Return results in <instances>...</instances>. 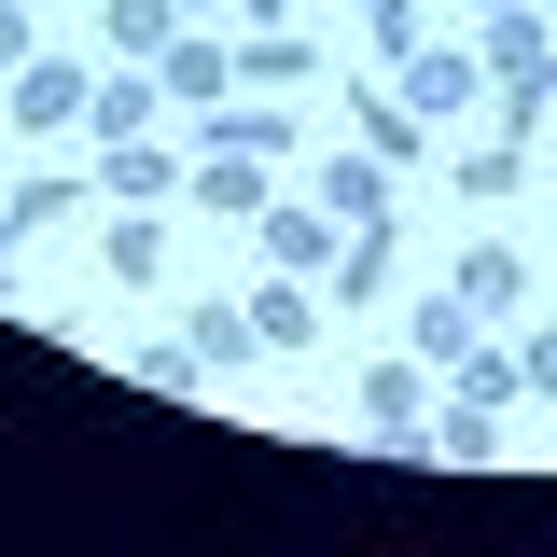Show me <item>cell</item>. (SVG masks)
I'll return each instance as SVG.
<instances>
[{
  "label": "cell",
  "mask_w": 557,
  "mask_h": 557,
  "mask_svg": "<svg viewBox=\"0 0 557 557\" xmlns=\"http://www.w3.org/2000/svg\"><path fill=\"white\" fill-rule=\"evenodd\" d=\"M391 84H405V112H418V126H460V112H487V57H460V42H418Z\"/></svg>",
  "instance_id": "cell-2"
},
{
  "label": "cell",
  "mask_w": 557,
  "mask_h": 557,
  "mask_svg": "<svg viewBox=\"0 0 557 557\" xmlns=\"http://www.w3.org/2000/svg\"><path fill=\"white\" fill-rule=\"evenodd\" d=\"M237 84H307V28H251L237 42Z\"/></svg>",
  "instance_id": "cell-23"
},
{
  "label": "cell",
  "mask_w": 557,
  "mask_h": 557,
  "mask_svg": "<svg viewBox=\"0 0 557 557\" xmlns=\"http://www.w3.org/2000/svg\"><path fill=\"white\" fill-rule=\"evenodd\" d=\"M182 196H196V209H223V223H265V153H251V139H209Z\"/></svg>",
  "instance_id": "cell-3"
},
{
  "label": "cell",
  "mask_w": 557,
  "mask_h": 557,
  "mask_svg": "<svg viewBox=\"0 0 557 557\" xmlns=\"http://www.w3.org/2000/svg\"><path fill=\"white\" fill-rule=\"evenodd\" d=\"M70 209H84V182H70V168H28V182L0 196V237H42V223H70Z\"/></svg>",
  "instance_id": "cell-15"
},
{
  "label": "cell",
  "mask_w": 557,
  "mask_h": 557,
  "mask_svg": "<svg viewBox=\"0 0 557 557\" xmlns=\"http://www.w3.org/2000/svg\"><path fill=\"white\" fill-rule=\"evenodd\" d=\"M516 182H530V139H474V153H460V196L474 209H502Z\"/></svg>",
  "instance_id": "cell-19"
},
{
  "label": "cell",
  "mask_w": 557,
  "mask_h": 557,
  "mask_svg": "<svg viewBox=\"0 0 557 557\" xmlns=\"http://www.w3.org/2000/svg\"><path fill=\"white\" fill-rule=\"evenodd\" d=\"M460 293H474L487 321H516V307H530V265H516V251L487 237V251H460Z\"/></svg>",
  "instance_id": "cell-18"
},
{
  "label": "cell",
  "mask_w": 557,
  "mask_h": 557,
  "mask_svg": "<svg viewBox=\"0 0 557 557\" xmlns=\"http://www.w3.org/2000/svg\"><path fill=\"white\" fill-rule=\"evenodd\" d=\"M446 376H460V405H487V418H502V405H516V391H530V376H516V348H460V362H446Z\"/></svg>",
  "instance_id": "cell-20"
},
{
  "label": "cell",
  "mask_w": 557,
  "mask_h": 557,
  "mask_svg": "<svg viewBox=\"0 0 557 557\" xmlns=\"http://www.w3.org/2000/svg\"><path fill=\"white\" fill-rule=\"evenodd\" d=\"M321 209L335 223H391V153H321Z\"/></svg>",
  "instance_id": "cell-10"
},
{
  "label": "cell",
  "mask_w": 557,
  "mask_h": 557,
  "mask_svg": "<svg viewBox=\"0 0 557 557\" xmlns=\"http://www.w3.org/2000/svg\"><path fill=\"white\" fill-rule=\"evenodd\" d=\"M126 376H139V391H209V348L168 321V335H139V348H126Z\"/></svg>",
  "instance_id": "cell-14"
},
{
  "label": "cell",
  "mask_w": 557,
  "mask_h": 557,
  "mask_svg": "<svg viewBox=\"0 0 557 557\" xmlns=\"http://www.w3.org/2000/svg\"><path fill=\"white\" fill-rule=\"evenodd\" d=\"M362 418H376V432H391V446H418V418H432V362H376V376H362Z\"/></svg>",
  "instance_id": "cell-9"
},
{
  "label": "cell",
  "mask_w": 557,
  "mask_h": 557,
  "mask_svg": "<svg viewBox=\"0 0 557 557\" xmlns=\"http://www.w3.org/2000/svg\"><path fill=\"white\" fill-rule=\"evenodd\" d=\"M153 70H168V112H223V84H237V57H223V42H196V28H182Z\"/></svg>",
  "instance_id": "cell-11"
},
{
  "label": "cell",
  "mask_w": 557,
  "mask_h": 557,
  "mask_svg": "<svg viewBox=\"0 0 557 557\" xmlns=\"http://www.w3.org/2000/svg\"><path fill=\"white\" fill-rule=\"evenodd\" d=\"M98 265H112V293H153V265H168V223H98Z\"/></svg>",
  "instance_id": "cell-16"
},
{
  "label": "cell",
  "mask_w": 557,
  "mask_h": 557,
  "mask_svg": "<svg viewBox=\"0 0 557 557\" xmlns=\"http://www.w3.org/2000/svg\"><path fill=\"white\" fill-rule=\"evenodd\" d=\"M487 335V307H474V293H460V278H446V293H418V307H405V348H418V362H432V376H446V362H460V348H474Z\"/></svg>",
  "instance_id": "cell-7"
},
{
  "label": "cell",
  "mask_w": 557,
  "mask_h": 557,
  "mask_svg": "<svg viewBox=\"0 0 557 557\" xmlns=\"http://www.w3.org/2000/svg\"><path fill=\"white\" fill-rule=\"evenodd\" d=\"M335 112L362 126V153H391V168H418V153H432V126L405 112V84H335Z\"/></svg>",
  "instance_id": "cell-4"
},
{
  "label": "cell",
  "mask_w": 557,
  "mask_h": 557,
  "mask_svg": "<svg viewBox=\"0 0 557 557\" xmlns=\"http://www.w3.org/2000/svg\"><path fill=\"white\" fill-rule=\"evenodd\" d=\"M182 335L209 348V376H237V362H251V307H223V293H196V307H182Z\"/></svg>",
  "instance_id": "cell-17"
},
{
  "label": "cell",
  "mask_w": 557,
  "mask_h": 557,
  "mask_svg": "<svg viewBox=\"0 0 557 557\" xmlns=\"http://www.w3.org/2000/svg\"><path fill=\"white\" fill-rule=\"evenodd\" d=\"M362 42H376L391 70H405L418 42H432V0H362Z\"/></svg>",
  "instance_id": "cell-22"
},
{
  "label": "cell",
  "mask_w": 557,
  "mask_h": 557,
  "mask_svg": "<svg viewBox=\"0 0 557 557\" xmlns=\"http://www.w3.org/2000/svg\"><path fill=\"white\" fill-rule=\"evenodd\" d=\"M14 98H0V126H28V139H57L98 112V70H70V57H28V70H0Z\"/></svg>",
  "instance_id": "cell-1"
},
{
  "label": "cell",
  "mask_w": 557,
  "mask_h": 557,
  "mask_svg": "<svg viewBox=\"0 0 557 557\" xmlns=\"http://www.w3.org/2000/svg\"><path fill=\"white\" fill-rule=\"evenodd\" d=\"M182 14H223V0H182Z\"/></svg>",
  "instance_id": "cell-26"
},
{
  "label": "cell",
  "mask_w": 557,
  "mask_h": 557,
  "mask_svg": "<svg viewBox=\"0 0 557 557\" xmlns=\"http://www.w3.org/2000/svg\"><path fill=\"white\" fill-rule=\"evenodd\" d=\"M251 348H321V293H307L293 265H278L265 293H251Z\"/></svg>",
  "instance_id": "cell-12"
},
{
  "label": "cell",
  "mask_w": 557,
  "mask_h": 557,
  "mask_svg": "<svg viewBox=\"0 0 557 557\" xmlns=\"http://www.w3.org/2000/svg\"><path fill=\"white\" fill-rule=\"evenodd\" d=\"M182 42V0H112V57H168Z\"/></svg>",
  "instance_id": "cell-21"
},
{
  "label": "cell",
  "mask_w": 557,
  "mask_h": 557,
  "mask_svg": "<svg viewBox=\"0 0 557 557\" xmlns=\"http://www.w3.org/2000/svg\"><path fill=\"white\" fill-rule=\"evenodd\" d=\"M265 265L321 278V265H335V209H321V196H265Z\"/></svg>",
  "instance_id": "cell-8"
},
{
  "label": "cell",
  "mask_w": 557,
  "mask_h": 557,
  "mask_svg": "<svg viewBox=\"0 0 557 557\" xmlns=\"http://www.w3.org/2000/svg\"><path fill=\"white\" fill-rule=\"evenodd\" d=\"M516 376H530V405H557V335H530V348H516Z\"/></svg>",
  "instance_id": "cell-25"
},
{
  "label": "cell",
  "mask_w": 557,
  "mask_h": 557,
  "mask_svg": "<svg viewBox=\"0 0 557 557\" xmlns=\"http://www.w3.org/2000/svg\"><path fill=\"white\" fill-rule=\"evenodd\" d=\"M98 168H112V196H168V182H182L153 139H98Z\"/></svg>",
  "instance_id": "cell-24"
},
{
  "label": "cell",
  "mask_w": 557,
  "mask_h": 557,
  "mask_svg": "<svg viewBox=\"0 0 557 557\" xmlns=\"http://www.w3.org/2000/svg\"><path fill=\"white\" fill-rule=\"evenodd\" d=\"M153 112H168V70H153V57H112L84 126H98V139H153Z\"/></svg>",
  "instance_id": "cell-5"
},
{
  "label": "cell",
  "mask_w": 557,
  "mask_h": 557,
  "mask_svg": "<svg viewBox=\"0 0 557 557\" xmlns=\"http://www.w3.org/2000/svg\"><path fill=\"white\" fill-rule=\"evenodd\" d=\"M487 84H557V42H544V0H502V14H487Z\"/></svg>",
  "instance_id": "cell-6"
},
{
  "label": "cell",
  "mask_w": 557,
  "mask_h": 557,
  "mask_svg": "<svg viewBox=\"0 0 557 557\" xmlns=\"http://www.w3.org/2000/svg\"><path fill=\"white\" fill-rule=\"evenodd\" d=\"M391 293V223H348L335 237V307H376Z\"/></svg>",
  "instance_id": "cell-13"
}]
</instances>
